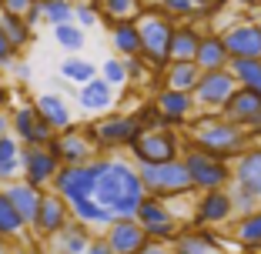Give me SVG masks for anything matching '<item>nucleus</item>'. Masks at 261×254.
I'll return each mask as SVG.
<instances>
[{
    "mask_svg": "<svg viewBox=\"0 0 261 254\" xmlns=\"http://www.w3.org/2000/svg\"><path fill=\"white\" fill-rule=\"evenodd\" d=\"M97 187H94V201L100 208L114 211L121 221H134L138 208L144 204V184H141L138 164L127 157H97Z\"/></svg>",
    "mask_w": 261,
    "mask_h": 254,
    "instance_id": "obj_1",
    "label": "nucleus"
},
{
    "mask_svg": "<svg viewBox=\"0 0 261 254\" xmlns=\"http://www.w3.org/2000/svg\"><path fill=\"white\" fill-rule=\"evenodd\" d=\"M188 144L204 151V154L218 157V161H234L251 147V134H245L241 127H234L231 121H224L221 114H198L185 127Z\"/></svg>",
    "mask_w": 261,
    "mask_h": 254,
    "instance_id": "obj_2",
    "label": "nucleus"
},
{
    "mask_svg": "<svg viewBox=\"0 0 261 254\" xmlns=\"http://www.w3.org/2000/svg\"><path fill=\"white\" fill-rule=\"evenodd\" d=\"M141 34V57L151 67V74H164L171 64V37H174V20L161 14V10H141L134 17Z\"/></svg>",
    "mask_w": 261,
    "mask_h": 254,
    "instance_id": "obj_3",
    "label": "nucleus"
},
{
    "mask_svg": "<svg viewBox=\"0 0 261 254\" xmlns=\"http://www.w3.org/2000/svg\"><path fill=\"white\" fill-rule=\"evenodd\" d=\"M87 140H91L94 151H100L104 157H114L117 151H130L134 147V140L141 137V124L138 117H134V110L130 114H108V117H97V121H91L84 127Z\"/></svg>",
    "mask_w": 261,
    "mask_h": 254,
    "instance_id": "obj_4",
    "label": "nucleus"
},
{
    "mask_svg": "<svg viewBox=\"0 0 261 254\" xmlns=\"http://www.w3.org/2000/svg\"><path fill=\"white\" fill-rule=\"evenodd\" d=\"M181 164H185L188 177H191V187L198 194H211V191H228L231 187V164L218 161V157L204 154L198 147H191L185 140V154H181Z\"/></svg>",
    "mask_w": 261,
    "mask_h": 254,
    "instance_id": "obj_5",
    "label": "nucleus"
},
{
    "mask_svg": "<svg viewBox=\"0 0 261 254\" xmlns=\"http://www.w3.org/2000/svg\"><path fill=\"white\" fill-rule=\"evenodd\" d=\"M141 174V184H144L147 197H158L164 204H171L174 197H185L191 194V177H188L185 164L181 161H171V164H154V167H138Z\"/></svg>",
    "mask_w": 261,
    "mask_h": 254,
    "instance_id": "obj_6",
    "label": "nucleus"
},
{
    "mask_svg": "<svg viewBox=\"0 0 261 254\" xmlns=\"http://www.w3.org/2000/svg\"><path fill=\"white\" fill-rule=\"evenodd\" d=\"M181 154H185V137L177 131H144L130 147V161L138 167L181 161Z\"/></svg>",
    "mask_w": 261,
    "mask_h": 254,
    "instance_id": "obj_7",
    "label": "nucleus"
},
{
    "mask_svg": "<svg viewBox=\"0 0 261 254\" xmlns=\"http://www.w3.org/2000/svg\"><path fill=\"white\" fill-rule=\"evenodd\" d=\"M10 134L20 140V147H50V140H54L50 124L37 114L34 100H23L10 110Z\"/></svg>",
    "mask_w": 261,
    "mask_h": 254,
    "instance_id": "obj_8",
    "label": "nucleus"
},
{
    "mask_svg": "<svg viewBox=\"0 0 261 254\" xmlns=\"http://www.w3.org/2000/svg\"><path fill=\"white\" fill-rule=\"evenodd\" d=\"M134 221L144 228L147 241H161V244H174V238L181 234V224H177L171 204L158 197H144V204L138 208V217Z\"/></svg>",
    "mask_w": 261,
    "mask_h": 254,
    "instance_id": "obj_9",
    "label": "nucleus"
},
{
    "mask_svg": "<svg viewBox=\"0 0 261 254\" xmlns=\"http://www.w3.org/2000/svg\"><path fill=\"white\" fill-rule=\"evenodd\" d=\"M234 94H238V80L231 77V70H211V74H201L194 87V104L204 114H221Z\"/></svg>",
    "mask_w": 261,
    "mask_h": 254,
    "instance_id": "obj_10",
    "label": "nucleus"
},
{
    "mask_svg": "<svg viewBox=\"0 0 261 254\" xmlns=\"http://www.w3.org/2000/svg\"><path fill=\"white\" fill-rule=\"evenodd\" d=\"M224 40V50H228L231 61H258L261 57V23L258 20H231L224 31H218Z\"/></svg>",
    "mask_w": 261,
    "mask_h": 254,
    "instance_id": "obj_11",
    "label": "nucleus"
},
{
    "mask_svg": "<svg viewBox=\"0 0 261 254\" xmlns=\"http://www.w3.org/2000/svg\"><path fill=\"white\" fill-rule=\"evenodd\" d=\"M97 161V157H94ZM74 164V167H61L54 174V184L50 191L61 194L67 204L74 201H84V197H94V187H97V164Z\"/></svg>",
    "mask_w": 261,
    "mask_h": 254,
    "instance_id": "obj_12",
    "label": "nucleus"
},
{
    "mask_svg": "<svg viewBox=\"0 0 261 254\" xmlns=\"http://www.w3.org/2000/svg\"><path fill=\"white\" fill-rule=\"evenodd\" d=\"M234 217V204H231V187L228 191H211V194H198L191 211V228L198 231H215L221 224H228Z\"/></svg>",
    "mask_w": 261,
    "mask_h": 254,
    "instance_id": "obj_13",
    "label": "nucleus"
},
{
    "mask_svg": "<svg viewBox=\"0 0 261 254\" xmlns=\"http://www.w3.org/2000/svg\"><path fill=\"white\" fill-rule=\"evenodd\" d=\"M151 104L158 107V114L164 117V124H168L171 131H177V127H188V124L198 117L194 94H185V91H168V87H161V91H154Z\"/></svg>",
    "mask_w": 261,
    "mask_h": 254,
    "instance_id": "obj_14",
    "label": "nucleus"
},
{
    "mask_svg": "<svg viewBox=\"0 0 261 254\" xmlns=\"http://www.w3.org/2000/svg\"><path fill=\"white\" fill-rule=\"evenodd\" d=\"M57 171H61V164H57V157L47 147H20V181L23 184L44 191V187L54 184Z\"/></svg>",
    "mask_w": 261,
    "mask_h": 254,
    "instance_id": "obj_15",
    "label": "nucleus"
},
{
    "mask_svg": "<svg viewBox=\"0 0 261 254\" xmlns=\"http://www.w3.org/2000/svg\"><path fill=\"white\" fill-rule=\"evenodd\" d=\"M47 151L57 157L61 167H74V164H91L94 161V147L87 140L84 127H70L64 134H54V140H50Z\"/></svg>",
    "mask_w": 261,
    "mask_h": 254,
    "instance_id": "obj_16",
    "label": "nucleus"
},
{
    "mask_svg": "<svg viewBox=\"0 0 261 254\" xmlns=\"http://www.w3.org/2000/svg\"><path fill=\"white\" fill-rule=\"evenodd\" d=\"M70 221H74V217H70V204H67V201H64L61 194H54V191H44L37 221H34L31 231L37 234L40 241H47V238H54V234H61Z\"/></svg>",
    "mask_w": 261,
    "mask_h": 254,
    "instance_id": "obj_17",
    "label": "nucleus"
},
{
    "mask_svg": "<svg viewBox=\"0 0 261 254\" xmlns=\"http://www.w3.org/2000/svg\"><path fill=\"white\" fill-rule=\"evenodd\" d=\"M224 121H231L234 127H241L245 134H261V97L251 91H241L228 100V107L221 110Z\"/></svg>",
    "mask_w": 261,
    "mask_h": 254,
    "instance_id": "obj_18",
    "label": "nucleus"
},
{
    "mask_svg": "<svg viewBox=\"0 0 261 254\" xmlns=\"http://www.w3.org/2000/svg\"><path fill=\"white\" fill-rule=\"evenodd\" d=\"M74 97H77V107L84 110V114H111L114 104H117V91L100 77V74L91 80V84L77 87Z\"/></svg>",
    "mask_w": 261,
    "mask_h": 254,
    "instance_id": "obj_19",
    "label": "nucleus"
},
{
    "mask_svg": "<svg viewBox=\"0 0 261 254\" xmlns=\"http://www.w3.org/2000/svg\"><path fill=\"white\" fill-rule=\"evenodd\" d=\"M100 238L108 241V247L114 254H141V247L147 244L144 228H141L138 221H121V217H117L108 231L100 234Z\"/></svg>",
    "mask_w": 261,
    "mask_h": 254,
    "instance_id": "obj_20",
    "label": "nucleus"
},
{
    "mask_svg": "<svg viewBox=\"0 0 261 254\" xmlns=\"http://www.w3.org/2000/svg\"><path fill=\"white\" fill-rule=\"evenodd\" d=\"M34 107H37V114L50 124L54 134H64V131L74 127V110H70V104H67L64 94L47 91V94H40V97H34Z\"/></svg>",
    "mask_w": 261,
    "mask_h": 254,
    "instance_id": "obj_21",
    "label": "nucleus"
},
{
    "mask_svg": "<svg viewBox=\"0 0 261 254\" xmlns=\"http://www.w3.org/2000/svg\"><path fill=\"white\" fill-rule=\"evenodd\" d=\"M91 241H94L91 228H84V224L70 221L61 234H54V238L40 241V247H44V254H87Z\"/></svg>",
    "mask_w": 261,
    "mask_h": 254,
    "instance_id": "obj_22",
    "label": "nucleus"
},
{
    "mask_svg": "<svg viewBox=\"0 0 261 254\" xmlns=\"http://www.w3.org/2000/svg\"><path fill=\"white\" fill-rule=\"evenodd\" d=\"M231 184L251 191L254 197H261V144H251L241 157L231 161Z\"/></svg>",
    "mask_w": 261,
    "mask_h": 254,
    "instance_id": "obj_23",
    "label": "nucleus"
},
{
    "mask_svg": "<svg viewBox=\"0 0 261 254\" xmlns=\"http://www.w3.org/2000/svg\"><path fill=\"white\" fill-rule=\"evenodd\" d=\"M0 191L7 194V201L14 204V211L23 217V224L27 228H34V221H37V211H40V197H44V191H37V187L23 184V181H14V184L0 187Z\"/></svg>",
    "mask_w": 261,
    "mask_h": 254,
    "instance_id": "obj_24",
    "label": "nucleus"
},
{
    "mask_svg": "<svg viewBox=\"0 0 261 254\" xmlns=\"http://www.w3.org/2000/svg\"><path fill=\"white\" fill-rule=\"evenodd\" d=\"M194 64H198L201 74H211V70H228L231 57H228V50H224V40H221V34H218V31H204L198 54H194Z\"/></svg>",
    "mask_w": 261,
    "mask_h": 254,
    "instance_id": "obj_25",
    "label": "nucleus"
},
{
    "mask_svg": "<svg viewBox=\"0 0 261 254\" xmlns=\"http://www.w3.org/2000/svg\"><path fill=\"white\" fill-rule=\"evenodd\" d=\"M70 217H74L77 224H84V228H91V231H108L111 224L117 221L114 217V211H108V208H100L94 197H84V201H74L70 204Z\"/></svg>",
    "mask_w": 261,
    "mask_h": 254,
    "instance_id": "obj_26",
    "label": "nucleus"
},
{
    "mask_svg": "<svg viewBox=\"0 0 261 254\" xmlns=\"http://www.w3.org/2000/svg\"><path fill=\"white\" fill-rule=\"evenodd\" d=\"M201 37H204V31H201L198 23H174V37H171V61H174V64L191 61L194 64V54H198V47H201Z\"/></svg>",
    "mask_w": 261,
    "mask_h": 254,
    "instance_id": "obj_27",
    "label": "nucleus"
},
{
    "mask_svg": "<svg viewBox=\"0 0 261 254\" xmlns=\"http://www.w3.org/2000/svg\"><path fill=\"white\" fill-rule=\"evenodd\" d=\"M171 251H174V254H221V241H218L211 231H198V228H191V231L177 234L174 244H171Z\"/></svg>",
    "mask_w": 261,
    "mask_h": 254,
    "instance_id": "obj_28",
    "label": "nucleus"
},
{
    "mask_svg": "<svg viewBox=\"0 0 261 254\" xmlns=\"http://www.w3.org/2000/svg\"><path fill=\"white\" fill-rule=\"evenodd\" d=\"M111 47L121 61L127 57H141V34H138V23L134 20H117L111 23Z\"/></svg>",
    "mask_w": 261,
    "mask_h": 254,
    "instance_id": "obj_29",
    "label": "nucleus"
},
{
    "mask_svg": "<svg viewBox=\"0 0 261 254\" xmlns=\"http://www.w3.org/2000/svg\"><path fill=\"white\" fill-rule=\"evenodd\" d=\"M161 77H164V87H168V91L194 94V87H198V80H201V70H198V64H191V61H185V64H174V61H171L168 70H164Z\"/></svg>",
    "mask_w": 261,
    "mask_h": 254,
    "instance_id": "obj_30",
    "label": "nucleus"
},
{
    "mask_svg": "<svg viewBox=\"0 0 261 254\" xmlns=\"http://www.w3.org/2000/svg\"><path fill=\"white\" fill-rule=\"evenodd\" d=\"M61 77L74 87H84L97 77V64L81 57V54H74V57H67V61H61Z\"/></svg>",
    "mask_w": 261,
    "mask_h": 254,
    "instance_id": "obj_31",
    "label": "nucleus"
},
{
    "mask_svg": "<svg viewBox=\"0 0 261 254\" xmlns=\"http://www.w3.org/2000/svg\"><path fill=\"white\" fill-rule=\"evenodd\" d=\"M228 70H231V77L238 80L241 91H251L261 97V57L258 61H231Z\"/></svg>",
    "mask_w": 261,
    "mask_h": 254,
    "instance_id": "obj_32",
    "label": "nucleus"
},
{
    "mask_svg": "<svg viewBox=\"0 0 261 254\" xmlns=\"http://www.w3.org/2000/svg\"><path fill=\"white\" fill-rule=\"evenodd\" d=\"M27 231H31V228H27L23 217L14 211V204L7 201V194L0 191V238H4V241H17V238H23Z\"/></svg>",
    "mask_w": 261,
    "mask_h": 254,
    "instance_id": "obj_33",
    "label": "nucleus"
},
{
    "mask_svg": "<svg viewBox=\"0 0 261 254\" xmlns=\"http://www.w3.org/2000/svg\"><path fill=\"white\" fill-rule=\"evenodd\" d=\"M0 31H4V37L10 40V47H14L17 54L34 40V31L27 27V20H23V17H14V14H0Z\"/></svg>",
    "mask_w": 261,
    "mask_h": 254,
    "instance_id": "obj_34",
    "label": "nucleus"
},
{
    "mask_svg": "<svg viewBox=\"0 0 261 254\" xmlns=\"http://www.w3.org/2000/svg\"><path fill=\"white\" fill-rule=\"evenodd\" d=\"M234 241H238L241 247H248V251H261V211H254L251 217H241V221H234Z\"/></svg>",
    "mask_w": 261,
    "mask_h": 254,
    "instance_id": "obj_35",
    "label": "nucleus"
},
{
    "mask_svg": "<svg viewBox=\"0 0 261 254\" xmlns=\"http://www.w3.org/2000/svg\"><path fill=\"white\" fill-rule=\"evenodd\" d=\"M97 4V14L104 20L117 23V20H134L141 14V4L138 0H94Z\"/></svg>",
    "mask_w": 261,
    "mask_h": 254,
    "instance_id": "obj_36",
    "label": "nucleus"
},
{
    "mask_svg": "<svg viewBox=\"0 0 261 254\" xmlns=\"http://www.w3.org/2000/svg\"><path fill=\"white\" fill-rule=\"evenodd\" d=\"M40 10H44V23L50 31L74 23V0H40Z\"/></svg>",
    "mask_w": 261,
    "mask_h": 254,
    "instance_id": "obj_37",
    "label": "nucleus"
},
{
    "mask_svg": "<svg viewBox=\"0 0 261 254\" xmlns=\"http://www.w3.org/2000/svg\"><path fill=\"white\" fill-rule=\"evenodd\" d=\"M50 34H54V44H57V47H64L70 57L84 50V40H87V37H84V31H81L77 23H64V27H54Z\"/></svg>",
    "mask_w": 261,
    "mask_h": 254,
    "instance_id": "obj_38",
    "label": "nucleus"
},
{
    "mask_svg": "<svg viewBox=\"0 0 261 254\" xmlns=\"http://www.w3.org/2000/svg\"><path fill=\"white\" fill-rule=\"evenodd\" d=\"M231 204H234V217H251L254 211H261V197H254L251 191H245V187H234L231 184Z\"/></svg>",
    "mask_w": 261,
    "mask_h": 254,
    "instance_id": "obj_39",
    "label": "nucleus"
},
{
    "mask_svg": "<svg viewBox=\"0 0 261 254\" xmlns=\"http://www.w3.org/2000/svg\"><path fill=\"white\" fill-rule=\"evenodd\" d=\"M100 77L108 80L114 91H117V87H124V84H127V70H124V61H121V57H108V61H104V67H100Z\"/></svg>",
    "mask_w": 261,
    "mask_h": 254,
    "instance_id": "obj_40",
    "label": "nucleus"
},
{
    "mask_svg": "<svg viewBox=\"0 0 261 254\" xmlns=\"http://www.w3.org/2000/svg\"><path fill=\"white\" fill-rule=\"evenodd\" d=\"M124 70H127V84H144L147 74H151L144 57H127V61H124Z\"/></svg>",
    "mask_w": 261,
    "mask_h": 254,
    "instance_id": "obj_41",
    "label": "nucleus"
},
{
    "mask_svg": "<svg viewBox=\"0 0 261 254\" xmlns=\"http://www.w3.org/2000/svg\"><path fill=\"white\" fill-rule=\"evenodd\" d=\"M100 20L97 14V4H74V23L84 31V27H94V23Z\"/></svg>",
    "mask_w": 261,
    "mask_h": 254,
    "instance_id": "obj_42",
    "label": "nucleus"
},
{
    "mask_svg": "<svg viewBox=\"0 0 261 254\" xmlns=\"http://www.w3.org/2000/svg\"><path fill=\"white\" fill-rule=\"evenodd\" d=\"M40 0H0V14H14V17H27V10H34Z\"/></svg>",
    "mask_w": 261,
    "mask_h": 254,
    "instance_id": "obj_43",
    "label": "nucleus"
},
{
    "mask_svg": "<svg viewBox=\"0 0 261 254\" xmlns=\"http://www.w3.org/2000/svg\"><path fill=\"white\" fill-rule=\"evenodd\" d=\"M10 161H20V140L14 134H7L0 140V164H10Z\"/></svg>",
    "mask_w": 261,
    "mask_h": 254,
    "instance_id": "obj_44",
    "label": "nucleus"
},
{
    "mask_svg": "<svg viewBox=\"0 0 261 254\" xmlns=\"http://www.w3.org/2000/svg\"><path fill=\"white\" fill-rule=\"evenodd\" d=\"M17 61H20V54L10 47V40L4 37V31H0V70H10Z\"/></svg>",
    "mask_w": 261,
    "mask_h": 254,
    "instance_id": "obj_45",
    "label": "nucleus"
},
{
    "mask_svg": "<svg viewBox=\"0 0 261 254\" xmlns=\"http://www.w3.org/2000/svg\"><path fill=\"white\" fill-rule=\"evenodd\" d=\"M20 181V161H10V164H0V187Z\"/></svg>",
    "mask_w": 261,
    "mask_h": 254,
    "instance_id": "obj_46",
    "label": "nucleus"
},
{
    "mask_svg": "<svg viewBox=\"0 0 261 254\" xmlns=\"http://www.w3.org/2000/svg\"><path fill=\"white\" fill-rule=\"evenodd\" d=\"M10 70H14V77H17V80H23V84L34 77V70H31V64H27V61H17Z\"/></svg>",
    "mask_w": 261,
    "mask_h": 254,
    "instance_id": "obj_47",
    "label": "nucleus"
},
{
    "mask_svg": "<svg viewBox=\"0 0 261 254\" xmlns=\"http://www.w3.org/2000/svg\"><path fill=\"white\" fill-rule=\"evenodd\" d=\"M141 254H174V251H171V244H161V241H147V244L141 247Z\"/></svg>",
    "mask_w": 261,
    "mask_h": 254,
    "instance_id": "obj_48",
    "label": "nucleus"
},
{
    "mask_svg": "<svg viewBox=\"0 0 261 254\" xmlns=\"http://www.w3.org/2000/svg\"><path fill=\"white\" fill-rule=\"evenodd\" d=\"M87 254H114V251H111V247H108V241H104V238L97 234V238L91 241V247H87Z\"/></svg>",
    "mask_w": 261,
    "mask_h": 254,
    "instance_id": "obj_49",
    "label": "nucleus"
},
{
    "mask_svg": "<svg viewBox=\"0 0 261 254\" xmlns=\"http://www.w3.org/2000/svg\"><path fill=\"white\" fill-rule=\"evenodd\" d=\"M10 134V114H0V140Z\"/></svg>",
    "mask_w": 261,
    "mask_h": 254,
    "instance_id": "obj_50",
    "label": "nucleus"
},
{
    "mask_svg": "<svg viewBox=\"0 0 261 254\" xmlns=\"http://www.w3.org/2000/svg\"><path fill=\"white\" fill-rule=\"evenodd\" d=\"M138 4H141V10H161L164 0H138Z\"/></svg>",
    "mask_w": 261,
    "mask_h": 254,
    "instance_id": "obj_51",
    "label": "nucleus"
},
{
    "mask_svg": "<svg viewBox=\"0 0 261 254\" xmlns=\"http://www.w3.org/2000/svg\"><path fill=\"white\" fill-rule=\"evenodd\" d=\"M228 4H238V7H248V10L261 7V0H228Z\"/></svg>",
    "mask_w": 261,
    "mask_h": 254,
    "instance_id": "obj_52",
    "label": "nucleus"
},
{
    "mask_svg": "<svg viewBox=\"0 0 261 254\" xmlns=\"http://www.w3.org/2000/svg\"><path fill=\"white\" fill-rule=\"evenodd\" d=\"M0 254H10V241H4V238H0Z\"/></svg>",
    "mask_w": 261,
    "mask_h": 254,
    "instance_id": "obj_53",
    "label": "nucleus"
},
{
    "mask_svg": "<svg viewBox=\"0 0 261 254\" xmlns=\"http://www.w3.org/2000/svg\"><path fill=\"white\" fill-rule=\"evenodd\" d=\"M74 4H94V0H74Z\"/></svg>",
    "mask_w": 261,
    "mask_h": 254,
    "instance_id": "obj_54",
    "label": "nucleus"
},
{
    "mask_svg": "<svg viewBox=\"0 0 261 254\" xmlns=\"http://www.w3.org/2000/svg\"><path fill=\"white\" fill-rule=\"evenodd\" d=\"M228 254H245V251H228Z\"/></svg>",
    "mask_w": 261,
    "mask_h": 254,
    "instance_id": "obj_55",
    "label": "nucleus"
},
{
    "mask_svg": "<svg viewBox=\"0 0 261 254\" xmlns=\"http://www.w3.org/2000/svg\"><path fill=\"white\" fill-rule=\"evenodd\" d=\"M258 23H261V17H258Z\"/></svg>",
    "mask_w": 261,
    "mask_h": 254,
    "instance_id": "obj_56",
    "label": "nucleus"
},
{
    "mask_svg": "<svg viewBox=\"0 0 261 254\" xmlns=\"http://www.w3.org/2000/svg\"><path fill=\"white\" fill-rule=\"evenodd\" d=\"M258 10H261V7H258Z\"/></svg>",
    "mask_w": 261,
    "mask_h": 254,
    "instance_id": "obj_57",
    "label": "nucleus"
}]
</instances>
